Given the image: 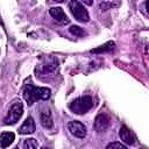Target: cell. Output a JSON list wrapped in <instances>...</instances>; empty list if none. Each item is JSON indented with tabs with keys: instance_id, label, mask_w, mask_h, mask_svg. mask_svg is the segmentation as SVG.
I'll use <instances>...</instances> for the list:
<instances>
[{
	"instance_id": "4",
	"label": "cell",
	"mask_w": 149,
	"mask_h": 149,
	"mask_svg": "<svg viewBox=\"0 0 149 149\" xmlns=\"http://www.w3.org/2000/svg\"><path fill=\"white\" fill-rule=\"evenodd\" d=\"M69 8L72 15L74 16V19L78 20L79 22H87L90 20L87 10L78 0H71L69 2Z\"/></svg>"
},
{
	"instance_id": "13",
	"label": "cell",
	"mask_w": 149,
	"mask_h": 149,
	"mask_svg": "<svg viewBox=\"0 0 149 149\" xmlns=\"http://www.w3.org/2000/svg\"><path fill=\"white\" fill-rule=\"evenodd\" d=\"M114 42H107L106 44H104V45H101L100 48H98V49H93V50H91L92 52H94V54H98V52H105V51H111V50H113L114 49Z\"/></svg>"
},
{
	"instance_id": "8",
	"label": "cell",
	"mask_w": 149,
	"mask_h": 149,
	"mask_svg": "<svg viewBox=\"0 0 149 149\" xmlns=\"http://www.w3.org/2000/svg\"><path fill=\"white\" fill-rule=\"evenodd\" d=\"M49 13H50V15H51L56 21H58V22L62 23V24H68V23L70 22L69 17L66 16V14L64 13V10H63L61 7H51V8L49 9Z\"/></svg>"
},
{
	"instance_id": "9",
	"label": "cell",
	"mask_w": 149,
	"mask_h": 149,
	"mask_svg": "<svg viewBox=\"0 0 149 149\" xmlns=\"http://www.w3.org/2000/svg\"><path fill=\"white\" fill-rule=\"evenodd\" d=\"M119 136H120L121 141H122L123 143H126V144H134V143H135V140H136L134 133H133L129 128H127L126 126H122V127L120 128Z\"/></svg>"
},
{
	"instance_id": "10",
	"label": "cell",
	"mask_w": 149,
	"mask_h": 149,
	"mask_svg": "<svg viewBox=\"0 0 149 149\" xmlns=\"http://www.w3.org/2000/svg\"><path fill=\"white\" fill-rule=\"evenodd\" d=\"M35 128H36V126H35L34 119H33L31 116H28V118L24 120V122L21 125V127L19 128V134H21V135L33 134V133L35 132Z\"/></svg>"
},
{
	"instance_id": "18",
	"label": "cell",
	"mask_w": 149,
	"mask_h": 149,
	"mask_svg": "<svg viewBox=\"0 0 149 149\" xmlns=\"http://www.w3.org/2000/svg\"><path fill=\"white\" fill-rule=\"evenodd\" d=\"M81 2H84L85 5H87V6H92L93 5V0H80Z\"/></svg>"
},
{
	"instance_id": "11",
	"label": "cell",
	"mask_w": 149,
	"mask_h": 149,
	"mask_svg": "<svg viewBox=\"0 0 149 149\" xmlns=\"http://www.w3.org/2000/svg\"><path fill=\"white\" fill-rule=\"evenodd\" d=\"M41 125L47 128V129H50L52 128L54 126V121H52V118H51V113L49 109L47 111H42L41 112Z\"/></svg>"
},
{
	"instance_id": "12",
	"label": "cell",
	"mask_w": 149,
	"mask_h": 149,
	"mask_svg": "<svg viewBox=\"0 0 149 149\" xmlns=\"http://www.w3.org/2000/svg\"><path fill=\"white\" fill-rule=\"evenodd\" d=\"M14 139H15V135L12 132H3L0 134V146L2 148H6L13 143Z\"/></svg>"
},
{
	"instance_id": "2",
	"label": "cell",
	"mask_w": 149,
	"mask_h": 149,
	"mask_svg": "<svg viewBox=\"0 0 149 149\" xmlns=\"http://www.w3.org/2000/svg\"><path fill=\"white\" fill-rule=\"evenodd\" d=\"M70 109L76 114H84L93 107V100L88 95L79 97L70 104Z\"/></svg>"
},
{
	"instance_id": "1",
	"label": "cell",
	"mask_w": 149,
	"mask_h": 149,
	"mask_svg": "<svg viewBox=\"0 0 149 149\" xmlns=\"http://www.w3.org/2000/svg\"><path fill=\"white\" fill-rule=\"evenodd\" d=\"M51 94L50 88L48 87H36L31 84H27L23 88V98L27 104L30 106L37 100H47Z\"/></svg>"
},
{
	"instance_id": "14",
	"label": "cell",
	"mask_w": 149,
	"mask_h": 149,
	"mask_svg": "<svg viewBox=\"0 0 149 149\" xmlns=\"http://www.w3.org/2000/svg\"><path fill=\"white\" fill-rule=\"evenodd\" d=\"M70 33H71L72 35H74V36H78V37L85 35V31L83 30V28H80V27H78V26H71V27H70Z\"/></svg>"
},
{
	"instance_id": "19",
	"label": "cell",
	"mask_w": 149,
	"mask_h": 149,
	"mask_svg": "<svg viewBox=\"0 0 149 149\" xmlns=\"http://www.w3.org/2000/svg\"><path fill=\"white\" fill-rule=\"evenodd\" d=\"M55 1H57V2H64L65 0H55Z\"/></svg>"
},
{
	"instance_id": "5",
	"label": "cell",
	"mask_w": 149,
	"mask_h": 149,
	"mask_svg": "<svg viewBox=\"0 0 149 149\" xmlns=\"http://www.w3.org/2000/svg\"><path fill=\"white\" fill-rule=\"evenodd\" d=\"M56 69H57V62L54 58H49V59H45L44 63L40 64L36 68V73L38 74V77H42V76H54L52 73H55Z\"/></svg>"
},
{
	"instance_id": "15",
	"label": "cell",
	"mask_w": 149,
	"mask_h": 149,
	"mask_svg": "<svg viewBox=\"0 0 149 149\" xmlns=\"http://www.w3.org/2000/svg\"><path fill=\"white\" fill-rule=\"evenodd\" d=\"M38 143L35 139H27L23 143V148H37Z\"/></svg>"
},
{
	"instance_id": "7",
	"label": "cell",
	"mask_w": 149,
	"mask_h": 149,
	"mask_svg": "<svg viewBox=\"0 0 149 149\" xmlns=\"http://www.w3.org/2000/svg\"><path fill=\"white\" fill-rule=\"evenodd\" d=\"M111 123V119L107 114L105 113H100L95 116V120H94V129L97 132H104L108 128Z\"/></svg>"
},
{
	"instance_id": "16",
	"label": "cell",
	"mask_w": 149,
	"mask_h": 149,
	"mask_svg": "<svg viewBox=\"0 0 149 149\" xmlns=\"http://www.w3.org/2000/svg\"><path fill=\"white\" fill-rule=\"evenodd\" d=\"M107 149H113V148H119V149H126L127 147L123 144V143H121V142H112V143H109V144H107V147H106Z\"/></svg>"
},
{
	"instance_id": "3",
	"label": "cell",
	"mask_w": 149,
	"mask_h": 149,
	"mask_svg": "<svg viewBox=\"0 0 149 149\" xmlns=\"http://www.w3.org/2000/svg\"><path fill=\"white\" fill-rule=\"evenodd\" d=\"M22 114H23V105H22V102L20 100L15 101V102H13V105L10 106L7 115L5 116L3 123L5 125H15L20 120Z\"/></svg>"
},
{
	"instance_id": "6",
	"label": "cell",
	"mask_w": 149,
	"mask_h": 149,
	"mask_svg": "<svg viewBox=\"0 0 149 149\" xmlns=\"http://www.w3.org/2000/svg\"><path fill=\"white\" fill-rule=\"evenodd\" d=\"M68 128L70 133L78 139H84L86 136V127L80 121H71L68 125Z\"/></svg>"
},
{
	"instance_id": "17",
	"label": "cell",
	"mask_w": 149,
	"mask_h": 149,
	"mask_svg": "<svg viewBox=\"0 0 149 149\" xmlns=\"http://www.w3.org/2000/svg\"><path fill=\"white\" fill-rule=\"evenodd\" d=\"M147 2H148V1L146 0V1H144V2L141 5V12H142V13H143L146 16H148V13H147Z\"/></svg>"
}]
</instances>
